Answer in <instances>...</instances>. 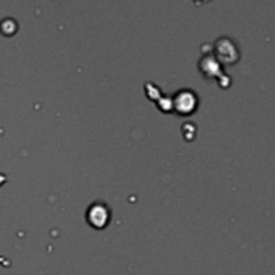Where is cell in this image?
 I'll list each match as a JSON object with an SVG mask.
<instances>
[{
  "mask_svg": "<svg viewBox=\"0 0 275 275\" xmlns=\"http://www.w3.org/2000/svg\"><path fill=\"white\" fill-rule=\"evenodd\" d=\"M86 219H88L90 226L101 230L103 227H106L109 220H110V209L106 204L97 201V203L90 205V208L88 209Z\"/></svg>",
  "mask_w": 275,
  "mask_h": 275,
  "instance_id": "2",
  "label": "cell"
},
{
  "mask_svg": "<svg viewBox=\"0 0 275 275\" xmlns=\"http://www.w3.org/2000/svg\"><path fill=\"white\" fill-rule=\"evenodd\" d=\"M199 99L196 94L191 90H182L180 93L176 94L175 101H173V107L182 115H189L197 109Z\"/></svg>",
  "mask_w": 275,
  "mask_h": 275,
  "instance_id": "1",
  "label": "cell"
},
{
  "mask_svg": "<svg viewBox=\"0 0 275 275\" xmlns=\"http://www.w3.org/2000/svg\"><path fill=\"white\" fill-rule=\"evenodd\" d=\"M216 55L220 61L226 63H234L239 59V53L231 40L220 39L216 43Z\"/></svg>",
  "mask_w": 275,
  "mask_h": 275,
  "instance_id": "3",
  "label": "cell"
}]
</instances>
